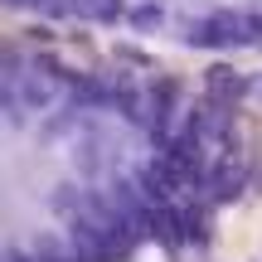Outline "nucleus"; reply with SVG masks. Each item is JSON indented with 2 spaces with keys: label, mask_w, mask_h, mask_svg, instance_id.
<instances>
[{
  "label": "nucleus",
  "mask_w": 262,
  "mask_h": 262,
  "mask_svg": "<svg viewBox=\"0 0 262 262\" xmlns=\"http://www.w3.org/2000/svg\"><path fill=\"white\" fill-rule=\"evenodd\" d=\"M102 146L78 117L0 83V262H68L107 189Z\"/></svg>",
  "instance_id": "obj_1"
},
{
  "label": "nucleus",
  "mask_w": 262,
  "mask_h": 262,
  "mask_svg": "<svg viewBox=\"0 0 262 262\" xmlns=\"http://www.w3.org/2000/svg\"><path fill=\"white\" fill-rule=\"evenodd\" d=\"M224 5H233V0H224Z\"/></svg>",
  "instance_id": "obj_2"
}]
</instances>
